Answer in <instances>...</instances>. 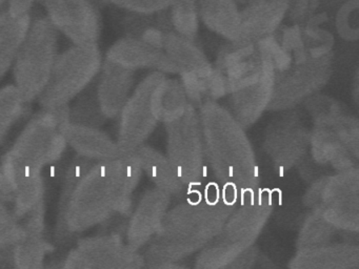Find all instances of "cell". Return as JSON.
Masks as SVG:
<instances>
[{
	"label": "cell",
	"instance_id": "obj_1",
	"mask_svg": "<svg viewBox=\"0 0 359 269\" xmlns=\"http://www.w3.org/2000/svg\"><path fill=\"white\" fill-rule=\"evenodd\" d=\"M142 176L133 153L94 162L60 199L57 237L81 235L115 216H129Z\"/></svg>",
	"mask_w": 359,
	"mask_h": 269
},
{
	"label": "cell",
	"instance_id": "obj_2",
	"mask_svg": "<svg viewBox=\"0 0 359 269\" xmlns=\"http://www.w3.org/2000/svg\"><path fill=\"white\" fill-rule=\"evenodd\" d=\"M187 198L165 214L156 235L146 246L144 267L175 268L178 262L203 249L224 228L236 204L229 202L217 183Z\"/></svg>",
	"mask_w": 359,
	"mask_h": 269
},
{
	"label": "cell",
	"instance_id": "obj_3",
	"mask_svg": "<svg viewBox=\"0 0 359 269\" xmlns=\"http://www.w3.org/2000/svg\"><path fill=\"white\" fill-rule=\"evenodd\" d=\"M198 109L208 168L224 197L236 204L259 187V167L245 128L215 100Z\"/></svg>",
	"mask_w": 359,
	"mask_h": 269
},
{
	"label": "cell",
	"instance_id": "obj_4",
	"mask_svg": "<svg viewBox=\"0 0 359 269\" xmlns=\"http://www.w3.org/2000/svg\"><path fill=\"white\" fill-rule=\"evenodd\" d=\"M68 120V107L41 109L30 118L0 161V168L13 188L43 176L46 166L62 157L68 147L62 126Z\"/></svg>",
	"mask_w": 359,
	"mask_h": 269
},
{
	"label": "cell",
	"instance_id": "obj_5",
	"mask_svg": "<svg viewBox=\"0 0 359 269\" xmlns=\"http://www.w3.org/2000/svg\"><path fill=\"white\" fill-rule=\"evenodd\" d=\"M58 54L60 33L45 15L32 17L11 69L14 85L29 103L45 90Z\"/></svg>",
	"mask_w": 359,
	"mask_h": 269
},
{
	"label": "cell",
	"instance_id": "obj_6",
	"mask_svg": "<svg viewBox=\"0 0 359 269\" xmlns=\"http://www.w3.org/2000/svg\"><path fill=\"white\" fill-rule=\"evenodd\" d=\"M104 62L98 43L72 44L60 52L37 102L41 109L68 107L96 79Z\"/></svg>",
	"mask_w": 359,
	"mask_h": 269
},
{
	"label": "cell",
	"instance_id": "obj_7",
	"mask_svg": "<svg viewBox=\"0 0 359 269\" xmlns=\"http://www.w3.org/2000/svg\"><path fill=\"white\" fill-rule=\"evenodd\" d=\"M358 167L315 181L306 195L311 210L318 212L336 230L357 233L359 227Z\"/></svg>",
	"mask_w": 359,
	"mask_h": 269
},
{
	"label": "cell",
	"instance_id": "obj_8",
	"mask_svg": "<svg viewBox=\"0 0 359 269\" xmlns=\"http://www.w3.org/2000/svg\"><path fill=\"white\" fill-rule=\"evenodd\" d=\"M165 125V156L180 181L193 191L203 184L208 174L198 109L190 103L180 117Z\"/></svg>",
	"mask_w": 359,
	"mask_h": 269
},
{
	"label": "cell",
	"instance_id": "obj_9",
	"mask_svg": "<svg viewBox=\"0 0 359 269\" xmlns=\"http://www.w3.org/2000/svg\"><path fill=\"white\" fill-rule=\"evenodd\" d=\"M331 74V57L308 54L293 60L291 67L276 74L274 92L269 109L285 111L317 94Z\"/></svg>",
	"mask_w": 359,
	"mask_h": 269
},
{
	"label": "cell",
	"instance_id": "obj_10",
	"mask_svg": "<svg viewBox=\"0 0 359 269\" xmlns=\"http://www.w3.org/2000/svg\"><path fill=\"white\" fill-rule=\"evenodd\" d=\"M70 269H137L144 267L140 250L128 245L125 237L116 231L79 237L75 247L64 260Z\"/></svg>",
	"mask_w": 359,
	"mask_h": 269
},
{
	"label": "cell",
	"instance_id": "obj_11",
	"mask_svg": "<svg viewBox=\"0 0 359 269\" xmlns=\"http://www.w3.org/2000/svg\"><path fill=\"white\" fill-rule=\"evenodd\" d=\"M161 71L147 75L130 94L118 113L116 142L121 155L133 153L146 143L159 123L151 103V92Z\"/></svg>",
	"mask_w": 359,
	"mask_h": 269
},
{
	"label": "cell",
	"instance_id": "obj_12",
	"mask_svg": "<svg viewBox=\"0 0 359 269\" xmlns=\"http://www.w3.org/2000/svg\"><path fill=\"white\" fill-rule=\"evenodd\" d=\"M43 14L72 44L98 43L102 14L97 0H41Z\"/></svg>",
	"mask_w": 359,
	"mask_h": 269
},
{
	"label": "cell",
	"instance_id": "obj_13",
	"mask_svg": "<svg viewBox=\"0 0 359 269\" xmlns=\"http://www.w3.org/2000/svg\"><path fill=\"white\" fill-rule=\"evenodd\" d=\"M275 191L258 187L237 202L219 237L245 250L255 243L274 209Z\"/></svg>",
	"mask_w": 359,
	"mask_h": 269
},
{
	"label": "cell",
	"instance_id": "obj_14",
	"mask_svg": "<svg viewBox=\"0 0 359 269\" xmlns=\"http://www.w3.org/2000/svg\"><path fill=\"white\" fill-rule=\"evenodd\" d=\"M266 132L264 151L273 166L280 172H287L304 159L308 153L310 130L295 109L285 111Z\"/></svg>",
	"mask_w": 359,
	"mask_h": 269
},
{
	"label": "cell",
	"instance_id": "obj_15",
	"mask_svg": "<svg viewBox=\"0 0 359 269\" xmlns=\"http://www.w3.org/2000/svg\"><path fill=\"white\" fill-rule=\"evenodd\" d=\"M171 200V195L156 187L142 195L130 212L125 226L123 237L130 247L140 251L150 243L161 227Z\"/></svg>",
	"mask_w": 359,
	"mask_h": 269
},
{
	"label": "cell",
	"instance_id": "obj_16",
	"mask_svg": "<svg viewBox=\"0 0 359 269\" xmlns=\"http://www.w3.org/2000/svg\"><path fill=\"white\" fill-rule=\"evenodd\" d=\"M104 59L133 71L152 69L163 74H176L175 67L161 48L129 36L114 42L107 50Z\"/></svg>",
	"mask_w": 359,
	"mask_h": 269
},
{
	"label": "cell",
	"instance_id": "obj_17",
	"mask_svg": "<svg viewBox=\"0 0 359 269\" xmlns=\"http://www.w3.org/2000/svg\"><path fill=\"white\" fill-rule=\"evenodd\" d=\"M135 71L115 64L104 58L96 77L95 95L100 111L106 119H114L134 88Z\"/></svg>",
	"mask_w": 359,
	"mask_h": 269
},
{
	"label": "cell",
	"instance_id": "obj_18",
	"mask_svg": "<svg viewBox=\"0 0 359 269\" xmlns=\"http://www.w3.org/2000/svg\"><path fill=\"white\" fill-rule=\"evenodd\" d=\"M285 0H255L241 10L238 38L235 41L252 42L273 35L287 14Z\"/></svg>",
	"mask_w": 359,
	"mask_h": 269
},
{
	"label": "cell",
	"instance_id": "obj_19",
	"mask_svg": "<svg viewBox=\"0 0 359 269\" xmlns=\"http://www.w3.org/2000/svg\"><path fill=\"white\" fill-rule=\"evenodd\" d=\"M67 145L79 157L93 162L115 159L121 156L116 140L100 127L67 121L62 126Z\"/></svg>",
	"mask_w": 359,
	"mask_h": 269
},
{
	"label": "cell",
	"instance_id": "obj_20",
	"mask_svg": "<svg viewBox=\"0 0 359 269\" xmlns=\"http://www.w3.org/2000/svg\"><path fill=\"white\" fill-rule=\"evenodd\" d=\"M359 266L357 244L327 243L317 247L298 249L290 261L296 269H356Z\"/></svg>",
	"mask_w": 359,
	"mask_h": 269
},
{
	"label": "cell",
	"instance_id": "obj_21",
	"mask_svg": "<svg viewBox=\"0 0 359 269\" xmlns=\"http://www.w3.org/2000/svg\"><path fill=\"white\" fill-rule=\"evenodd\" d=\"M276 74H269L256 83L229 94L233 117L247 128L253 125L269 109L274 92Z\"/></svg>",
	"mask_w": 359,
	"mask_h": 269
},
{
	"label": "cell",
	"instance_id": "obj_22",
	"mask_svg": "<svg viewBox=\"0 0 359 269\" xmlns=\"http://www.w3.org/2000/svg\"><path fill=\"white\" fill-rule=\"evenodd\" d=\"M133 155L140 163L142 174L152 181L156 188L165 191L172 198H184L192 193V189L178 178L165 153L144 143L134 151Z\"/></svg>",
	"mask_w": 359,
	"mask_h": 269
},
{
	"label": "cell",
	"instance_id": "obj_23",
	"mask_svg": "<svg viewBox=\"0 0 359 269\" xmlns=\"http://www.w3.org/2000/svg\"><path fill=\"white\" fill-rule=\"evenodd\" d=\"M199 19L228 41L238 38L241 10L236 0H197Z\"/></svg>",
	"mask_w": 359,
	"mask_h": 269
},
{
	"label": "cell",
	"instance_id": "obj_24",
	"mask_svg": "<svg viewBox=\"0 0 359 269\" xmlns=\"http://www.w3.org/2000/svg\"><path fill=\"white\" fill-rule=\"evenodd\" d=\"M31 18L32 15L20 16L6 8L0 10V81L11 71Z\"/></svg>",
	"mask_w": 359,
	"mask_h": 269
},
{
	"label": "cell",
	"instance_id": "obj_25",
	"mask_svg": "<svg viewBox=\"0 0 359 269\" xmlns=\"http://www.w3.org/2000/svg\"><path fill=\"white\" fill-rule=\"evenodd\" d=\"M30 103L14 84L0 88V144L11 128L26 115Z\"/></svg>",
	"mask_w": 359,
	"mask_h": 269
},
{
	"label": "cell",
	"instance_id": "obj_26",
	"mask_svg": "<svg viewBox=\"0 0 359 269\" xmlns=\"http://www.w3.org/2000/svg\"><path fill=\"white\" fill-rule=\"evenodd\" d=\"M53 250L54 246L45 239V235L26 237L14 248L12 265L20 269L41 268L46 258Z\"/></svg>",
	"mask_w": 359,
	"mask_h": 269
},
{
	"label": "cell",
	"instance_id": "obj_27",
	"mask_svg": "<svg viewBox=\"0 0 359 269\" xmlns=\"http://www.w3.org/2000/svg\"><path fill=\"white\" fill-rule=\"evenodd\" d=\"M167 10L172 32L187 39L194 40L201 22L197 0H172Z\"/></svg>",
	"mask_w": 359,
	"mask_h": 269
},
{
	"label": "cell",
	"instance_id": "obj_28",
	"mask_svg": "<svg viewBox=\"0 0 359 269\" xmlns=\"http://www.w3.org/2000/svg\"><path fill=\"white\" fill-rule=\"evenodd\" d=\"M336 229L327 222L318 212L311 210L308 218L300 227L298 235V249L317 247L330 243Z\"/></svg>",
	"mask_w": 359,
	"mask_h": 269
},
{
	"label": "cell",
	"instance_id": "obj_29",
	"mask_svg": "<svg viewBox=\"0 0 359 269\" xmlns=\"http://www.w3.org/2000/svg\"><path fill=\"white\" fill-rule=\"evenodd\" d=\"M14 212L18 220L43 202L45 181L43 177L30 179L14 188Z\"/></svg>",
	"mask_w": 359,
	"mask_h": 269
},
{
	"label": "cell",
	"instance_id": "obj_30",
	"mask_svg": "<svg viewBox=\"0 0 359 269\" xmlns=\"http://www.w3.org/2000/svg\"><path fill=\"white\" fill-rule=\"evenodd\" d=\"M73 101L72 106H68L69 121L95 127H100L104 124L106 118L100 111L95 90L93 94L83 92Z\"/></svg>",
	"mask_w": 359,
	"mask_h": 269
},
{
	"label": "cell",
	"instance_id": "obj_31",
	"mask_svg": "<svg viewBox=\"0 0 359 269\" xmlns=\"http://www.w3.org/2000/svg\"><path fill=\"white\" fill-rule=\"evenodd\" d=\"M132 14L154 15L165 10L172 0H100Z\"/></svg>",
	"mask_w": 359,
	"mask_h": 269
},
{
	"label": "cell",
	"instance_id": "obj_32",
	"mask_svg": "<svg viewBox=\"0 0 359 269\" xmlns=\"http://www.w3.org/2000/svg\"><path fill=\"white\" fill-rule=\"evenodd\" d=\"M14 188L0 168V224L18 221L14 212Z\"/></svg>",
	"mask_w": 359,
	"mask_h": 269
},
{
	"label": "cell",
	"instance_id": "obj_33",
	"mask_svg": "<svg viewBox=\"0 0 359 269\" xmlns=\"http://www.w3.org/2000/svg\"><path fill=\"white\" fill-rule=\"evenodd\" d=\"M39 1L41 0H8L6 8L12 14L25 16L31 15Z\"/></svg>",
	"mask_w": 359,
	"mask_h": 269
},
{
	"label": "cell",
	"instance_id": "obj_34",
	"mask_svg": "<svg viewBox=\"0 0 359 269\" xmlns=\"http://www.w3.org/2000/svg\"><path fill=\"white\" fill-rule=\"evenodd\" d=\"M253 1H255V0H236L237 4H241V6H247V4Z\"/></svg>",
	"mask_w": 359,
	"mask_h": 269
},
{
	"label": "cell",
	"instance_id": "obj_35",
	"mask_svg": "<svg viewBox=\"0 0 359 269\" xmlns=\"http://www.w3.org/2000/svg\"><path fill=\"white\" fill-rule=\"evenodd\" d=\"M8 0H0V10H3V8H6L7 6Z\"/></svg>",
	"mask_w": 359,
	"mask_h": 269
}]
</instances>
